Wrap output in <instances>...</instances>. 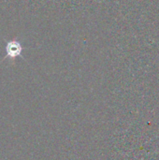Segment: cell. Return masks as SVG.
Returning a JSON list of instances; mask_svg holds the SVG:
<instances>
[{
	"mask_svg": "<svg viewBox=\"0 0 159 160\" xmlns=\"http://www.w3.org/2000/svg\"><path fill=\"white\" fill-rule=\"evenodd\" d=\"M22 47L21 43L17 40H10L7 43L6 45V56L5 58H10V59H15L17 56H21Z\"/></svg>",
	"mask_w": 159,
	"mask_h": 160,
	"instance_id": "6da1fadb",
	"label": "cell"
}]
</instances>
